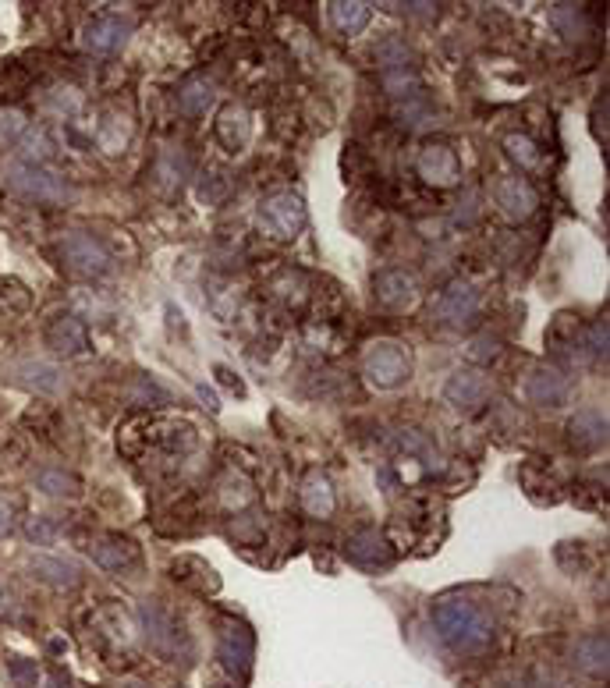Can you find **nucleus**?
Listing matches in <instances>:
<instances>
[{
    "label": "nucleus",
    "mask_w": 610,
    "mask_h": 688,
    "mask_svg": "<svg viewBox=\"0 0 610 688\" xmlns=\"http://www.w3.org/2000/svg\"><path fill=\"white\" fill-rule=\"evenodd\" d=\"M433 625L454 653H483L493 642V621L465 596H444L433 607Z\"/></svg>",
    "instance_id": "f257e3e1"
},
{
    "label": "nucleus",
    "mask_w": 610,
    "mask_h": 688,
    "mask_svg": "<svg viewBox=\"0 0 610 688\" xmlns=\"http://www.w3.org/2000/svg\"><path fill=\"white\" fill-rule=\"evenodd\" d=\"M362 373L373 387L391 391V387H401L412 376V355L398 341H376L362 355Z\"/></svg>",
    "instance_id": "f03ea898"
},
{
    "label": "nucleus",
    "mask_w": 610,
    "mask_h": 688,
    "mask_svg": "<svg viewBox=\"0 0 610 688\" xmlns=\"http://www.w3.org/2000/svg\"><path fill=\"white\" fill-rule=\"evenodd\" d=\"M4 178H8V188H15L18 196L36 199V203H68L71 199L68 181H64L57 171H50V167H36V164L15 160V164H8V174H4Z\"/></svg>",
    "instance_id": "7ed1b4c3"
},
{
    "label": "nucleus",
    "mask_w": 610,
    "mask_h": 688,
    "mask_svg": "<svg viewBox=\"0 0 610 688\" xmlns=\"http://www.w3.org/2000/svg\"><path fill=\"white\" fill-rule=\"evenodd\" d=\"M259 227L270 238L291 242V238L302 235L305 227V203L295 192H274V196H266L259 203Z\"/></svg>",
    "instance_id": "20e7f679"
},
{
    "label": "nucleus",
    "mask_w": 610,
    "mask_h": 688,
    "mask_svg": "<svg viewBox=\"0 0 610 688\" xmlns=\"http://www.w3.org/2000/svg\"><path fill=\"white\" fill-rule=\"evenodd\" d=\"M61 259L71 274H79V277H103V274H110V263H114L110 252L103 249L93 235H82V231H75V235L64 238Z\"/></svg>",
    "instance_id": "39448f33"
},
{
    "label": "nucleus",
    "mask_w": 610,
    "mask_h": 688,
    "mask_svg": "<svg viewBox=\"0 0 610 688\" xmlns=\"http://www.w3.org/2000/svg\"><path fill=\"white\" fill-rule=\"evenodd\" d=\"M415 171H419V178H423L426 185L451 188L462 181V160H458V153H454L451 146H444V142H426V146L415 153Z\"/></svg>",
    "instance_id": "423d86ee"
},
{
    "label": "nucleus",
    "mask_w": 610,
    "mask_h": 688,
    "mask_svg": "<svg viewBox=\"0 0 610 688\" xmlns=\"http://www.w3.org/2000/svg\"><path fill=\"white\" fill-rule=\"evenodd\" d=\"M139 618H142V628H146L149 646L157 649V653H164V657H174V653H178V642H181V628L174 625L171 614H167L157 600H146L139 607Z\"/></svg>",
    "instance_id": "0eeeda50"
},
{
    "label": "nucleus",
    "mask_w": 610,
    "mask_h": 688,
    "mask_svg": "<svg viewBox=\"0 0 610 688\" xmlns=\"http://www.w3.org/2000/svg\"><path fill=\"white\" fill-rule=\"evenodd\" d=\"M479 309H483L479 291L462 281H454L437 302V316L447 323V327H469V323H476Z\"/></svg>",
    "instance_id": "6e6552de"
},
{
    "label": "nucleus",
    "mask_w": 610,
    "mask_h": 688,
    "mask_svg": "<svg viewBox=\"0 0 610 688\" xmlns=\"http://www.w3.org/2000/svg\"><path fill=\"white\" fill-rule=\"evenodd\" d=\"M525 394H529L532 405L561 408V405H568V398H571V384H568V376H564L561 369L540 366V369H532L529 384H525Z\"/></svg>",
    "instance_id": "1a4fd4ad"
},
{
    "label": "nucleus",
    "mask_w": 610,
    "mask_h": 688,
    "mask_svg": "<svg viewBox=\"0 0 610 688\" xmlns=\"http://www.w3.org/2000/svg\"><path fill=\"white\" fill-rule=\"evenodd\" d=\"M128 36H132V22H128V18L103 15V18H93V22L86 25L82 43H86L93 54H118V50L128 43Z\"/></svg>",
    "instance_id": "9d476101"
},
{
    "label": "nucleus",
    "mask_w": 610,
    "mask_h": 688,
    "mask_svg": "<svg viewBox=\"0 0 610 688\" xmlns=\"http://www.w3.org/2000/svg\"><path fill=\"white\" fill-rule=\"evenodd\" d=\"M493 196H497V206H501L511 220H529L532 213H536V206H540L536 188L529 185V178H518V174H515V178L497 181Z\"/></svg>",
    "instance_id": "9b49d317"
},
{
    "label": "nucleus",
    "mask_w": 610,
    "mask_h": 688,
    "mask_svg": "<svg viewBox=\"0 0 610 688\" xmlns=\"http://www.w3.org/2000/svg\"><path fill=\"white\" fill-rule=\"evenodd\" d=\"M345 554H348V561L359 564V568H387V564L394 561L391 543H387L384 536H380V532H373V529L355 532L352 540H348Z\"/></svg>",
    "instance_id": "f8f14e48"
},
{
    "label": "nucleus",
    "mask_w": 610,
    "mask_h": 688,
    "mask_svg": "<svg viewBox=\"0 0 610 688\" xmlns=\"http://www.w3.org/2000/svg\"><path fill=\"white\" fill-rule=\"evenodd\" d=\"M486 394H490L486 376H479L476 369H458L444 387V398L451 401L454 408H462V412H476V408L486 401Z\"/></svg>",
    "instance_id": "ddd939ff"
},
{
    "label": "nucleus",
    "mask_w": 610,
    "mask_h": 688,
    "mask_svg": "<svg viewBox=\"0 0 610 688\" xmlns=\"http://www.w3.org/2000/svg\"><path fill=\"white\" fill-rule=\"evenodd\" d=\"M376 288V302L387 305V309H412L419 288H415V277L405 270H384V274L373 281Z\"/></svg>",
    "instance_id": "4468645a"
},
{
    "label": "nucleus",
    "mask_w": 610,
    "mask_h": 688,
    "mask_svg": "<svg viewBox=\"0 0 610 688\" xmlns=\"http://www.w3.org/2000/svg\"><path fill=\"white\" fill-rule=\"evenodd\" d=\"M8 376L15 380V384L29 387V391H40V394H57V391H61V369L50 366V362H40V359L11 362Z\"/></svg>",
    "instance_id": "2eb2a0df"
},
{
    "label": "nucleus",
    "mask_w": 610,
    "mask_h": 688,
    "mask_svg": "<svg viewBox=\"0 0 610 688\" xmlns=\"http://www.w3.org/2000/svg\"><path fill=\"white\" fill-rule=\"evenodd\" d=\"M47 344L57 355H82L89 348V330L79 316H57L47 327Z\"/></svg>",
    "instance_id": "dca6fc26"
},
{
    "label": "nucleus",
    "mask_w": 610,
    "mask_h": 688,
    "mask_svg": "<svg viewBox=\"0 0 610 688\" xmlns=\"http://www.w3.org/2000/svg\"><path fill=\"white\" fill-rule=\"evenodd\" d=\"M220 660L231 674H249L252 667V632L242 625L224 628L220 635Z\"/></svg>",
    "instance_id": "f3484780"
},
{
    "label": "nucleus",
    "mask_w": 610,
    "mask_h": 688,
    "mask_svg": "<svg viewBox=\"0 0 610 688\" xmlns=\"http://www.w3.org/2000/svg\"><path fill=\"white\" fill-rule=\"evenodd\" d=\"M568 440L579 451H596V447L607 444V419L600 412H593V408H586V412H579L568 423Z\"/></svg>",
    "instance_id": "a211bd4d"
},
{
    "label": "nucleus",
    "mask_w": 610,
    "mask_h": 688,
    "mask_svg": "<svg viewBox=\"0 0 610 688\" xmlns=\"http://www.w3.org/2000/svg\"><path fill=\"white\" fill-rule=\"evenodd\" d=\"M89 557H93L100 568L121 571V568H128V564H135L139 550H135L132 540H121V536H100V540L89 543Z\"/></svg>",
    "instance_id": "6ab92c4d"
},
{
    "label": "nucleus",
    "mask_w": 610,
    "mask_h": 688,
    "mask_svg": "<svg viewBox=\"0 0 610 688\" xmlns=\"http://www.w3.org/2000/svg\"><path fill=\"white\" fill-rule=\"evenodd\" d=\"M302 508L309 511L313 518H330L337 508V497H334V486L323 472H313V476L302 483Z\"/></svg>",
    "instance_id": "aec40b11"
},
{
    "label": "nucleus",
    "mask_w": 610,
    "mask_h": 688,
    "mask_svg": "<svg viewBox=\"0 0 610 688\" xmlns=\"http://www.w3.org/2000/svg\"><path fill=\"white\" fill-rule=\"evenodd\" d=\"M575 667L593 678L607 674V635H582L575 642Z\"/></svg>",
    "instance_id": "412c9836"
},
{
    "label": "nucleus",
    "mask_w": 610,
    "mask_h": 688,
    "mask_svg": "<svg viewBox=\"0 0 610 688\" xmlns=\"http://www.w3.org/2000/svg\"><path fill=\"white\" fill-rule=\"evenodd\" d=\"M36 490H43L47 497H71L75 501L82 493V479L64 469H40L36 472Z\"/></svg>",
    "instance_id": "4be33fe9"
},
{
    "label": "nucleus",
    "mask_w": 610,
    "mask_h": 688,
    "mask_svg": "<svg viewBox=\"0 0 610 688\" xmlns=\"http://www.w3.org/2000/svg\"><path fill=\"white\" fill-rule=\"evenodd\" d=\"M29 568L43 582H54V586H79V568L71 561H61V557H32Z\"/></svg>",
    "instance_id": "5701e85b"
},
{
    "label": "nucleus",
    "mask_w": 610,
    "mask_h": 688,
    "mask_svg": "<svg viewBox=\"0 0 610 688\" xmlns=\"http://www.w3.org/2000/svg\"><path fill=\"white\" fill-rule=\"evenodd\" d=\"M217 135L227 149H242L249 142V114L242 107H227L217 121Z\"/></svg>",
    "instance_id": "b1692460"
},
{
    "label": "nucleus",
    "mask_w": 610,
    "mask_h": 688,
    "mask_svg": "<svg viewBox=\"0 0 610 688\" xmlns=\"http://www.w3.org/2000/svg\"><path fill=\"white\" fill-rule=\"evenodd\" d=\"M57 153L54 139H50L47 128H32V132H25L22 139V149H18V160L22 164H36V167H47V160Z\"/></svg>",
    "instance_id": "393cba45"
},
{
    "label": "nucleus",
    "mask_w": 610,
    "mask_h": 688,
    "mask_svg": "<svg viewBox=\"0 0 610 688\" xmlns=\"http://www.w3.org/2000/svg\"><path fill=\"white\" fill-rule=\"evenodd\" d=\"M330 18H334V25L345 36H355V32H362L366 29V22H369V4H359V0H334L330 4Z\"/></svg>",
    "instance_id": "a878e982"
},
{
    "label": "nucleus",
    "mask_w": 610,
    "mask_h": 688,
    "mask_svg": "<svg viewBox=\"0 0 610 688\" xmlns=\"http://www.w3.org/2000/svg\"><path fill=\"white\" fill-rule=\"evenodd\" d=\"M376 61H380V71H408L415 64L412 50H408L405 40H398V36H387L380 47H376Z\"/></svg>",
    "instance_id": "bb28decb"
},
{
    "label": "nucleus",
    "mask_w": 610,
    "mask_h": 688,
    "mask_svg": "<svg viewBox=\"0 0 610 688\" xmlns=\"http://www.w3.org/2000/svg\"><path fill=\"white\" fill-rule=\"evenodd\" d=\"M550 22H554L568 40H579V36L589 32V11L575 8V4H557V8L550 11Z\"/></svg>",
    "instance_id": "cd10ccee"
},
{
    "label": "nucleus",
    "mask_w": 610,
    "mask_h": 688,
    "mask_svg": "<svg viewBox=\"0 0 610 688\" xmlns=\"http://www.w3.org/2000/svg\"><path fill=\"white\" fill-rule=\"evenodd\" d=\"M213 103V89L206 86L203 79H192V82H185L181 86V93H178V107L185 110V114H206V107Z\"/></svg>",
    "instance_id": "c85d7f7f"
},
{
    "label": "nucleus",
    "mask_w": 610,
    "mask_h": 688,
    "mask_svg": "<svg viewBox=\"0 0 610 688\" xmlns=\"http://www.w3.org/2000/svg\"><path fill=\"white\" fill-rule=\"evenodd\" d=\"M504 149H508V157L515 160L522 171L540 167V149H536V142H532L529 135H508V139H504Z\"/></svg>",
    "instance_id": "c756f323"
},
{
    "label": "nucleus",
    "mask_w": 610,
    "mask_h": 688,
    "mask_svg": "<svg viewBox=\"0 0 610 688\" xmlns=\"http://www.w3.org/2000/svg\"><path fill=\"white\" fill-rule=\"evenodd\" d=\"M398 447L405 454H419V458H426V462H437V444H433L423 430H401Z\"/></svg>",
    "instance_id": "7c9ffc66"
},
{
    "label": "nucleus",
    "mask_w": 610,
    "mask_h": 688,
    "mask_svg": "<svg viewBox=\"0 0 610 688\" xmlns=\"http://www.w3.org/2000/svg\"><path fill=\"white\" fill-rule=\"evenodd\" d=\"M25 132V114L15 107H0V146H11Z\"/></svg>",
    "instance_id": "2f4dec72"
},
{
    "label": "nucleus",
    "mask_w": 610,
    "mask_h": 688,
    "mask_svg": "<svg viewBox=\"0 0 610 688\" xmlns=\"http://www.w3.org/2000/svg\"><path fill=\"white\" fill-rule=\"evenodd\" d=\"M8 678L15 681V688H36V681H40V671H36V660L11 657V660H8Z\"/></svg>",
    "instance_id": "473e14b6"
},
{
    "label": "nucleus",
    "mask_w": 610,
    "mask_h": 688,
    "mask_svg": "<svg viewBox=\"0 0 610 688\" xmlns=\"http://www.w3.org/2000/svg\"><path fill=\"white\" fill-rule=\"evenodd\" d=\"M25 536H29V543H36V547H54L57 543V525L50 522V518H29V525H25Z\"/></svg>",
    "instance_id": "72a5a7b5"
},
{
    "label": "nucleus",
    "mask_w": 610,
    "mask_h": 688,
    "mask_svg": "<svg viewBox=\"0 0 610 688\" xmlns=\"http://www.w3.org/2000/svg\"><path fill=\"white\" fill-rule=\"evenodd\" d=\"M0 305L11 313H22V309H29V291L18 281H0Z\"/></svg>",
    "instance_id": "f704fd0d"
},
{
    "label": "nucleus",
    "mask_w": 610,
    "mask_h": 688,
    "mask_svg": "<svg viewBox=\"0 0 610 688\" xmlns=\"http://www.w3.org/2000/svg\"><path fill=\"white\" fill-rule=\"evenodd\" d=\"M586 352L589 359H607V320H596L586 330Z\"/></svg>",
    "instance_id": "c9c22d12"
},
{
    "label": "nucleus",
    "mask_w": 610,
    "mask_h": 688,
    "mask_svg": "<svg viewBox=\"0 0 610 688\" xmlns=\"http://www.w3.org/2000/svg\"><path fill=\"white\" fill-rule=\"evenodd\" d=\"M11 529H15V508H11L8 497H0V540H4Z\"/></svg>",
    "instance_id": "e433bc0d"
},
{
    "label": "nucleus",
    "mask_w": 610,
    "mask_h": 688,
    "mask_svg": "<svg viewBox=\"0 0 610 688\" xmlns=\"http://www.w3.org/2000/svg\"><path fill=\"white\" fill-rule=\"evenodd\" d=\"M405 8L415 18H437V4H405Z\"/></svg>",
    "instance_id": "4c0bfd02"
},
{
    "label": "nucleus",
    "mask_w": 610,
    "mask_h": 688,
    "mask_svg": "<svg viewBox=\"0 0 610 688\" xmlns=\"http://www.w3.org/2000/svg\"><path fill=\"white\" fill-rule=\"evenodd\" d=\"M43 688H68V678H64V674H50Z\"/></svg>",
    "instance_id": "58836bf2"
},
{
    "label": "nucleus",
    "mask_w": 610,
    "mask_h": 688,
    "mask_svg": "<svg viewBox=\"0 0 610 688\" xmlns=\"http://www.w3.org/2000/svg\"><path fill=\"white\" fill-rule=\"evenodd\" d=\"M121 688H146L142 681H128V685H121Z\"/></svg>",
    "instance_id": "ea45409f"
}]
</instances>
